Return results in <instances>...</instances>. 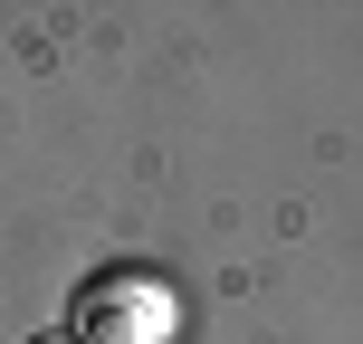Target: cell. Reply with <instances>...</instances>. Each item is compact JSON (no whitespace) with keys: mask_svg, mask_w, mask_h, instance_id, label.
Here are the masks:
<instances>
[{"mask_svg":"<svg viewBox=\"0 0 363 344\" xmlns=\"http://www.w3.org/2000/svg\"><path fill=\"white\" fill-rule=\"evenodd\" d=\"M29 344H77V335H29Z\"/></svg>","mask_w":363,"mask_h":344,"instance_id":"1","label":"cell"}]
</instances>
